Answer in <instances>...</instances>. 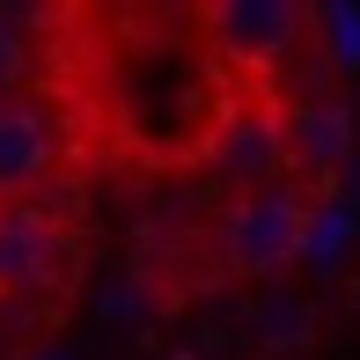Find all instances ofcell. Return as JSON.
Returning <instances> with one entry per match:
<instances>
[{"label":"cell","instance_id":"5","mask_svg":"<svg viewBox=\"0 0 360 360\" xmlns=\"http://www.w3.org/2000/svg\"><path fill=\"white\" fill-rule=\"evenodd\" d=\"M206 155H214V169H221V176H236L243 191L280 184V169H287V147H280V110H228Z\"/></svg>","mask_w":360,"mask_h":360},{"label":"cell","instance_id":"9","mask_svg":"<svg viewBox=\"0 0 360 360\" xmlns=\"http://www.w3.org/2000/svg\"><path fill=\"white\" fill-rule=\"evenodd\" d=\"M257 338H265L272 353L309 346V309H302V302H287V294H272V302L257 309Z\"/></svg>","mask_w":360,"mask_h":360},{"label":"cell","instance_id":"2","mask_svg":"<svg viewBox=\"0 0 360 360\" xmlns=\"http://www.w3.org/2000/svg\"><path fill=\"white\" fill-rule=\"evenodd\" d=\"M191 22L214 37L221 59H236V67L250 74H272L280 59L302 52L309 37V8H287V0H236V8H199Z\"/></svg>","mask_w":360,"mask_h":360},{"label":"cell","instance_id":"1","mask_svg":"<svg viewBox=\"0 0 360 360\" xmlns=\"http://www.w3.org/2000/svg\"><path fill=\"white\" fill-rule=\"evenodd\" d=\"M302 228H309V199L294 184L236 191V199L214 214V257H221L228 280H272V272L294 265Z\"/></svg>","mask_w":360,"mask_h":360},{"label":"cell","instance_id":"6","mask_svg":"<svg viewBox=\"0 0 360 360\" xmlns=\"http://www.w3.org/2000/svg\"><path fill=\"white\" fill-rule=\"evenodd\" d=\"M59 265V228L37 199L30 206H0V294H30L44 287Z\"/></svg>","mask_w":360,"mask_h":360},{"label":"cell","instance_id":"10","mask_svg":"<svg viewBox=\"0 0 360 360\" xmlns=\"http://www.w3.org/2000/svg\"><path fill=\"white\" fill-rule=\"evenodd\" d=\"M30 22H37V15H8L0 8V96H15V81L30 74Z\"/></svg>","mask_w":360,"mask_h":360},{"label":"cell","instance_id":"7","mask_svg":"<svg viewBox=\"0 0 360 360\" xmlns=\"http://www.w3.org/2000/svg\"><path fill=\"white\" fill-rule=\"evenodd\" d=\"M353 228H360V206H353V191H338V199L309 206V228H302V250H294V265H309V272H331L338 257H346Z\"/></svg>","mask_w":360,"mask_h":360},{"label":"cell","instance_id":"3","mask_svg":"<svg viewBox=\"0 0 360 360\" xmlns=\"http://www.w3.org/2000/svg\"><path fill=\"white\" fill-rule=\"evenodd\" d=\"M59 169V125L37 96H0V206H30Z\"/></svg>","mask_w":360,"mask_h":360},{"label":"cell","instance_id":"8","mask_svg":"<svg viewBox=\"0 0 360 360\" xmlns=\"http://www.w3.org/2000/svg\"><path fill=\"white\" fill-rule=\"evenodd\" d=\"M309 30H323L338 74H360V8H316V15H309Z\"/></svg>","mask_w":360,"mask_h":360},{"label":"cell","instance_id":"4","mask_svg":"<svg viewBox=\"0 0 360 360\" xmlns=\"http://www.w3.org/2000/svg\"><path fill=\"white\" fill-rule=\"evenodd\" d=\"M280 147H287V169L331 176L353 155V110L338 96H294L280 110Z\"/></svg>","mask_w":360,"mask_h":360}]
</instances>
